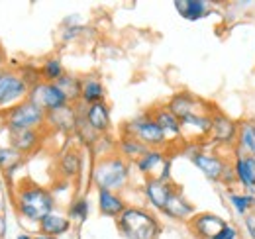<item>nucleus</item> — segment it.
Returning a JSON list of instances; mask_svg holds the SVG:
<instances>
[{"mask_svg":"<svg viewBox=\"0 0 255 239\" xmlns=\"http://www.w3.org/2000/svg\"><path fill=\"white\" fill-rule=\"evenodd\" d=\"M228 200L230 204L236 208V212L240 216H248L252 214V208L255 206V194L254 192H244V194H238V192H230L228 194Z\"/></svg>","mask_w":255,"mask_h":239,"instance_id":"obj_28","label":"nucleus"},{"mask_svg":"<svg viewBox=\"0 0 255 239\" xmlns=\"http://www.w3.org/2000/svg\"><path fill=\"white\" fill-rule=\"evenodd\" d=\"M28 100H32L33 104H37L41 110H45L47 114L49 112H55V110H61L65 106H69V98L63 90L57 87V83H35L30 90V96Z\"/></svg>","mask_w":255,"mask_h":239,"instance_id":"obj_6","label":"nucleus"},{"mask_svg":"<svg viewBox=\"0 0 255 239\" xmlns=\"http://www.w3.org/2000/svg\"><path fill=\"white\" fill-rule=\"evenodd\" d=\"M79 171H81V155L75 149L65 151V155L61 157V161H59V173L63 175L65 179H71Z\"/></svg>","mask_w":255,"mask_h":239,"instance_id":"obj_27","label":"nucleus"},{"mask_svg":"<svg viewBox=\"0 0 255 239\" xmlns=\"http://www.w3.org/2000/svg\"><path fill=\"white\" fill-rule=\"evenodd\" d=\"M238 155H252L255 157V123L242 121L238 129Z\"/></svg>","mask_w":255,"mask_h":239,"instance_id":"obj_23","label":"nucleus"},{"mask_svg":"<svg viewBox=\"0 0 255 239\" xmlns=\"http://www.w3.org/2000/svg\"><path fill=\"white\" fill-rule=\"evenodd\" d=\"M20 161H22V153H18L16 149H12V147L0 149V165H2L4 169H12V167H16Z\"/></svg>","mask_w":255,"mask_h":239,"instance_id":"obj_32","label":"nucleus"},{"mask_svg":"<svg viewBox=\"0 0 255 239\" xmlns=\"http://www.w3.org/2000/svg\"><path fill=\"white\" fill-rule=\"evenodd\" d=\"M4 120L10 129H37L47 121V112L33 104L32 100H24L4 110Z\"/></svg>","mask_w":255,"mask_h":239,"instance_id":"obj_4","label":"nucleus"},{"mask_svg":"<svg viewBox=\"0 0 255 239\" xmlns=\"http://www.w3.org/2000/svg\"><path fill=\"white\" fill-rule=\"evenodd\" d=\"M238 129L240 125L230 120L224 114H214L212 116V131H210V137L218 143H234L238 141Z\"/></svg>","mask_w":255,"mask_h":239,"instance_id":"obj_15","label":"nucleus"},{"mask_svg":"<svg viewBox=\"0 0 255 239\" xmlns=\"http://www.w3.org/2000/svg\"><path fill=\"white\" fill-rule=\"evenodd\" d=\"M244 222H246V232H248L250 239H255V216L254 214H248L244 218Z\"/></svg>","mask_w":255,"mask_h":239,"instance_id":"obj_34","label":"nucleus"},{"mask_svg":"<svg viewBox=\"0 0 255 239\" xmlns=\"http://www.w3.org/2000/svg\"><path fill=\"white\" fill-rule=\"evenodd\" d=\"M120 157H124L126 161H137L143 153H147L149 147H145L143 143H139L137 139H133V137H128L124 135L122 137V141H120Z\"/></svg>","mask_w":255,"mask_h":239,"instance_id":"obj_26","label":"nucleus"},{"mask_svg":"<svg viewBox=\"0 0 255 239\" xmlns=\"http://www.w3.org/2000/svg\"><path fill=\"white\" fill-rule=\"evenodd\" d=\"M16 208L22 218L30 222H41L55 208V196L43 186L33 182H24L16 192Z\"/></svg>","mask_w":255,"mask_h":239,"instance_id":"obj_1","label":"nucleus"},{"mask_svg":"<svg viewBox=\"0 0 255 239\" xmlns=\"http://www.w3.org/2000/svg\"><path fill=\"white\" fill-rule=\"evenodd\" d=\"M8 139H10V147L16 149L18 153H30L35 149L39 135L35 129H10L8 127Z\"/></svg>","mask_w":255,"mask_h":239,"instance_id":"obj_18","label":"nucleus"},{"mask_svg":"<svg viewBox=\"0 0 255 239\" xmlns=\"http://www.w3.org/2000/svg\"><path fill=\"white\" fill-rule=\"evenodd\" d=\"M163 212L169 218H175V220H192L194 218V206L183 196V192L179 188L171 194V198H169V202H167Z\"/></svg>","mask_w":255,"mask_h":239,"instance_id":"obj_17","label":"nucleus"},{"mask_svg":"<svg viewBox=\"0 0 255 239\" xmlns=\"http://www.w3.org/2000/svg\"><path fill=\"white\" fill-rule=\"evenodd\" d=\"M214 239H238V228L232 226V224H228V226H226Z\"/></svg>","mask_w":255,"mask_h":239,"instance_id":"obj_33","label":"nucleus"},{"mask_svg":"<svg viewBox=\"0 0 255 239\" xmlns=\"http://www.w3.org/2000/svg\"><path fill=\"white\" fill-rule=\"evenodd\" d=\"M85 121L89 123V127L93 131H106L110 127V110L104 102H98L93 106H87V114H85Z\"/></svg>","mask_w":255,"mask_h":239,"instance_id":"obj_20","label":"nucleus"},{"mask_svg":"<svg viewBox=\"0 0 255 239\" xmlns=\"http://www.w3.org/2000/svg\"><path fill=\"white\" fill-rule=\"evenodd\" d=\"M118 230L126 239H157L161 226L147 210L128 206L118 218Z\"/></svg>","mask_w":255,"mask_h":239,"instance_id":"obj_3","label":"nucleus"},{"mask_svg":"<svg viewBox=\"0 0 255 239\" xmlns=\"http://www.w3.org/2000/svg\"><path fill=\"white\" fill-rule=\"evenodd\" d=\"M57 87L67 94L69 102H73V100L81 98V87H83V81H79V79H75V77H71V75H67V73H65V77H61V79L57 81Z\"/></svg>","mask_w":255,"mask_h":239,"instance_id":"obj_29","label":"nucleus"},{"mask_svg":"<svg viewBox=\"0 0 255 239\" xmlns=\"http://www.w3.org/2000/svg\"><path fill=\"white\" fill-rule=\"evenodd\" d=\"M69 216L75 218V220H79V222L87 220V216H89V200L83 198V196L77 198V200L69 206Z\"/></svg>","mask_w":255,"mask_h":239,"instance_id":"obj_31","label":"nucleus"},{"mask_svg":"<svg viewBox=\"0 0 255 239\" xmlns=\"http://www.w3.org/2000/svg\"><path fill=\"white\" fill-rule=\"evenodd\" d=\"M192 165L196 169H200L204 173V177L210 180H222L226 171H228V165L222 157L218 155H210V153H192Z\"/></svg>","mask_w":255,"mask_h":239,"instance_id":"obj_11","label":"nucleus"},{"mask_svg":"<svg viewBox=\"0 0 255 239\" xmlns=\"http://www.w3.org/2000/svg\"><path fill=\"white\" fill-rule=\"evenodd\" d=\"M93 180H95L98 190L120 192L129 182V165L120 155L102 157L93 171Z\"/></svg>","mask_w":255,"mask_h":239,"instance_id":"obj_2","label":"nucleus"},{"mask_svg":"<svg viewBox=\"0 0 255 239\" xmlns=\"http://www.w3.org/2000/svg\"><path fill=\"white\" fill-rule=\"evenodd\" d=\"M47 123H51L53 127L61 129V131H71L77 123V114L71 106H65L61 110H55V112H49L47 114Z\"/></svg>","mask_w":255,"mask_h":239,"instance_id":"obj_24","label":"nucleus"},{"mask_svg":"<svg viewBox=\"0 0 255 239\" xmlns=\"http://www.w3.org/2000/svg\"><path fill=\"white\" fill-rule=\"evenodd\" d=\"M33 239H59V238H51V236H43V234H39L37 238H33Z\"/></svg>","mask_w":255,"mask_h":239,"instance_id":"obj_35","label":"nucleus"},{"mask_svg":"<svg viewBox=\"0 0 255 239\" xmlns=\"http://www.w3.org/2000/svg\"><path fill=\"white\" fill-rule=\"evenodd\" d=\"M175 8L185 20H191V22L202 20L210 12L208 2L204 0H175Z\"/></svg>","mask_w":255,"mask_h":239,"instance_id":"obj_21","label":"nucleus"},{"mask_svg":"<svg viewBox=\"0 0 255 239\" xmlns=\"http://www.w3.org/2000/svg\"><path fill=\"white\" fill-rule=\"evenodd\" d=\"M81 100L87 106H93L98 102H104V87L98 79H85L81 87Z\"/></svg>","mask_w":255,"mask_h":239,"instance_id":"obj_25","label":"nucleus"},{"mask_svg":"<svg viewBox=\"0 0 255 239\" xmlns=\"http://www.w3.org/2000/svg\"><path fill=\"white\" fill-rule=\"evenodd\" d=\"M30 83L14 73H0V108H12L30 96Z\"/></svg>","mask_w":255,"mask_h":239,"instance_id":"obj_7","label":"nucleus"},{"mask_svg":"<svg viewBox=\"0 0 255 239\" xmlns=\"http://www.w3.org/2000/svg\"><path fill=\"white\" fill-rule=\"evenodd\" d=\"M226 226H228V222L216 214H196L191 220L192 234L198 236L200 239H214Z\"/></svg>","mask_w":255,"mask_h":239,"instance_id":"obj_10","label":"nucleus"},{"mask_svg":"<svg viewBox=\"0 0 255 239\" xmlns=\"http://www.w3.org/2000/svg\"><path fill=\"white\" fill-rule=\"evenodd\" d=\"M71 230V222L69 218H65L57 212H51L49 216H45L41 222H39V232L43 236H51V238H59Z\"/></svg>","mask_w":255,"mask_h":239,"instance_id":"obj_22","label":"nucleus"},{"mask_svg":"<svg viewBox=\"0 0 255 239\" xmlns=\"http://www.w3.org/2000/svg\"><path fill=\"white\" fill-rule=\"evenodd\" d=\"M234 175L246 192H255V157L238 155L234 163Z\"/></svg>","mask_w":255,"mask_h":239,"instance_id":"obj_16","label":"nucleus"},{"mask_svg":"<svg viewBox=\"0 0 255 239\" xmlns=\"http://www.w3.org/2000/svg\"><path fill=\"white\" fill-rule=\"evenodd\" d=\"M177 190V186L171 182V180H159V179H147L145 180V186H143V192L149 200V204L157 210H165L171 194Z\"/></svg>","mask_w":255,"mask_h":239,"instance_id":"obj_12","label":"nucleus"},{"mask_svg":"<svg viewBox=\"0 0 255 239\" xmlns=\"http://www.w3.org/2000/svg\"><path fill=\"white\" fill-rule=\"evenodd\" d=\"M39 73H41V79H43L45 83H57L61 77H65L63 65H61V61H57V59L45 61V65L41 67Z\"/></svg>","mask_w":255,"mask_h":239,"instance_id":"obj_30","label":"nucleus"},{"mask_svg":"<svg viewBox=\"0 0 255 239\" xmlns=\"http://www.w3.org/2000/svg\"><path fill=\"white\" fill-rule=\"evenodd\" d=\"M137 171L145 177V179H159L169 180V171H171V161L163 155L159 149H149L143 153L137 161H135Z\"/></svg>","mask_w":255,"mask_h":239,"instance_id":"obj_8","label":"nucleus"},{"mask_svg":"<svg viewBox=\"0 0 255 239\" xmlns=\"http://www.w3.org/2000/svg\"><path fill=\"white\" fill-rule=\"evenodd\" d=\"M177 118H185V116H191V114H200V112H212V108H208L202 100L194 98L187 92H179L175 94L171 100H169V106H167Z\"/></svg>","mask_w":255,"mask_h":239,"instance_id":"obj_13","label":"nucleus"},{"mask_svg":"<svg viewBox=\"0 0 255 239\" xmlns=\"http://www.w3.org/2000/svg\"><path fill=\"white\" fill-rule=\"evenodd\" d=\"M2 61H4V55H2V51H0V67H2Z\"/></svg>","mask_w":255,"mask_h":239,"instance_id":"obj_37","label":"nucleus"},{"mask_svg":"<svg viewBox=\"0 0 255 239\" xmlns=\"http://www.w3.org/2000/svg\"><path fill=\"white\" fill-rule=\"evenodd\" d=\"M98 208H100V214H102V216H108V218H120V214H122L128 206L118 192L98 190Z\"/></svg>","mask_w":255,"mask_h":239,"instance_id":"obj_19","label":"nucleus"},{"mask_svg":"<svg viewBox=\"0 0 255 239\" xmlns=\"http://www.w3.org/2000/svg\"><path fill=\"white\" fill-rule=\"evenodd\" d=\"M124 135L137 139L139 143H143L149 149L163 147L167 143L161 127L151 116H137V118L129 120L126 125H124Z\"/></svg>","mask_w":255,"mask_h":239,"instance_id":"obj_5","label":"nucleus"},{"mask_svg":"<svg viewBox=\"0 0 255 239\" xmlns=\"http://www.w3.org/2000/svg\"><path fill=\"white\" fill-rule=\"evenodd\" d=\"M151 118L157 121V125L161 127L167 143H175L179 139H183V129H181V120L177 118L167 106L155 108L151 112Z\"/></svg>","mask_w":255,"mask_h":239,"instance_id":"obj_14","label":"nucleus"},{"mask_svg":"<svg viewBox=\"0 0 255 239\" xmlns=\"http://www.w3.org/2000/svg\"><path fill=\"white\" fill-rule=\"evenodd\" d=\"M212 112H200V114H191L181 118V129H183V137L189 139H202L206 135H210L212 131Z\"/></svg>","mask_w":255,"mask_h":239,"instance_id":"obj_9","label":"nucleus"},{"mask_svg":"<svg viewBox=\"0 0 255 239\" xmlns=\"http://www.w3.org/2000/svg\"><path fill=\"white\" fill-rule=\"evenodd\" d=\"M16 239H33V238H32V236H26V234H20Z\"/></svg>","mask_w":255,"mask_h":239,"instance_id":"obj_36","label":"nucleus"}]
</instances>
